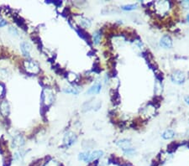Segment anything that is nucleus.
Masks as SVG:
<instances>
[{"instance_id":"nucleus-1","label":"nucleus","mask_w":189,"mask_h":166,"mask_svg":"<svg viewBox=\"0 0 189 166\" xmlns=\"http://www.w3.org/2000/svg\"><path fill=\"white\" fill-rule=\"evenodd\" d=\"M172 80L173 82L177 83V84H181L183 83L185 81V75L184 73L180 72V70H177L174 73L172 74Z\"/></svg>"},{"instance_id":"nucleus-2","label":"nucleus","mask_w":189,"mask_h":166,"mask_svg":"<svg viewBox=\"0 0 189 166\" xmlns=\"http://www.w3.org/2000/svg\"><path fill=\"white\" fill-rule=\"evenodd\" d=\"M75 140H76V136L72 133H68L64 137V142L67 146L72 145V144H74Z\"/></svg>"},{"instance_id":"nucleus-3","label":"nucleus","mask_w":189,"mask_h":166,"mask_svg":"<svg viewBox=\"0 0 189 166\" xmlns=\"http://www.w3.org/2000/svg\"><path fill=\"white\" fill-rule=\"evenodd\" d=\"M161 45L164 48H171L172 46V41L171 39L170 36L165 35L161 39Z\"/></svg>"},{"instance_id":"nucleus-4","label":"nucleus","mask_w":189,"mask_h":166,"mask_svg":"<svg viewBox=\"0 0 189 166\" xmlns=\"http://www.w3.org/2000/svg\"><path fill=\"white\" fill-rule=\"evenodd\" d=\"M20 47H21V51H22L23 55H25V56L30 57V51L31 50L30 44L27 43V42H23V43L20 44Z\"/></svg>"},{"instance_id":"nucleus-5","label":"nucleus","mask_w":189,"mask_h":166,"mask_svg":"<svg viewBox=\"0 0 189 166\" xmlns=\"http://www.w3.org/2000/svg\"><path fill=\"white\" fill-rule=\"evenodd\" d=\"M100 90H101V84L99 82H97L88 89V91H87V93L88 94H98V93H99Z\"/></svg>"},{"instance_id":"nucleus-6","label":"nucleus","mask_w":189,"mask_h":166,"mask_svg":"<svg viewBox=\"0 0 189 166\" xmlns=\"http://www.w3.org/2000/svg\"><path fill=\"white\" fill-rule=\"evenodd\" d=\"M0 112H1L2 115L8 116L9 113V103L6 101H4L0 105Z\"/></svg>"},{"instance_id":"nucleus-7","label":"nucleus","mask_w":189,"mask_h":166,"mask_svg":"<svg viewBox=\"0 0 189 166\" xmlns=\"http://www.w3.org/2000/svg\"><path fill=\"white\" fill-rule=\"evenodd\" d=\"M103 154V151H100V150H97V151H94L93 153H91L90 157H89V162L93 161V160L98 159V158H100Z\"/></svg>"},{"instance_id":"nucleus-8","label":"nucleus","mask_w":189,"mask_h":166,"mask_svg":"<svg viewBox=\"0 0 189 166\" xmlns=\"http://www.w3.org/2000/svg\"><path fill=\"white\" fill-rule=\"evenodd\" d=\"M118 145H119V147H121L124 150H125V149H130V141L127 140V139H122V140L118 142Z\"/></svg>"},{"instance_id":"nucleus-9","label":"nucleus","mask_w":189,"mask_h":166,"mask_svg":"<svg viewBox=\"0 0 189 166\" xmlns=\"http://www.w3.org/2000/svg\"><path fill=\"white\" fill-rule=\"evenodd\" d=\"M114 94H111V99L113 102H114V104H119V101H120V97H119V92L117 91H114Z\"/></svg>"},{"instance_id":"nucleus-10","label":"nucleus","mask_w":189,"mask_h":166,"mask_svg":"<svg viewBox=\"0 0 189 166\" xmlns=\"http://www.w3.org/2000/svg\"><path fill=\"white\" fill-rule=\"evenodd\" d=\"M89 157H90V153L86 152L80 154L79 156H78V159L81 160H84L85 162H89Z\"/></svg>"},{"instance_id":"nucleus-11","label":"nucleus","mask_w":189,"mask_h":166,"mask_svg":"<svg viewBox=\"0 0 189 166\" xmlns=\"http://www.w3.org/2000/svg\"><path fill=\"white\" fill-rule=\"evenodd\" d=\"M173 136H174V132H173L172 130H166L163 133V135H162L163 138H165V139H170V138H173Z\"/></svg>"},{"instance_id":"nucleus-12","label":"nucleus","mask_w":189,"mask_h":166,"mask_svg":"<svg viewBox=\"0 0 189 166\" xmlns=\"http://www.w3.org/2000/svg\"><path fill=\"white\" fill-rule=\"evenodd\" d=\"M177 147H178V144L177 143H175V142H172V144H170L169 145H168V147H167V151L170 152V153H172L173 151H175V150L177 149Z\"/></svg>"},{"instance_id":"nucleus-13","label":"nucleus","mask_w":189,"mask_h":166,"mask_svg":"<svg viewBox=\"0 0 189 166\" xmlns=\"http://www.w3.org/2000/svg\"><path fill=\"white\" fill-rule=\"evenodd\" d=\"M101 39V33L99 31H97L93 34V42L95 44H98Z\"/></svg>"},{"instance_id":"nucleus-14","label":"nucleus","mask_w":189,"mask_h":166,"mask_svg":"<svg viewBox=\"0 0 189 166\" xmlns=\"http://www.w3.org/2000/svg\"><path fill=\"white\" fill-rule=\"evenodd\" d=\"M64 91L67 92V93H72V94H78V93H79V90H78L77 88H75V87L66 88L64 90Z\"/></svg>"},{"instance_id":"nucleus-15","label":"nucleus","mask_w":189,"mask_h":166,"mask_svg":"<svg viewBox=\"0 0 189 166\" xmlns=\"http://www.w3.org/2000/svg\"><path fill=\"white\" fill-rule=\"evenodd\" d=\"M137 7V4H130V5H124V6L122 7V9L124 10H133L136 9Z\"/></svg>"},{"instance_id":"nucleus-16","label":"nucleus","mask_w":189,"mask_h":166,"mask_svg":"<svg viewBox=\"0 0 189 166\" xmlns=\"http://www.w3.org/2000/svg\"><path fill=\"white\" fill-rule=\"evenodd\" d=\"M81 25H82V26H84V27H89L91 23H90V21H89L88 19L84 18V19H82V21H81Z\"/></svg>"},{"instance_id":"nucleus-17","label":"nucleus","mask_w":189,"mask_h":166,"mask_svg":"<svg viewBox=\"0 0 189 166\" xmlns=\"http://www.w3.org/2000/svg\"><path fill=\"white\" fill-rule=\"evenodd\" d=\"M9 31L13 34V35L14 34V35H18V31L16 30V29H14V28H13V27H10Z\"/></svg>"},{"instance_id":"nucleus-18","label":"nucleus","mask_w":189,"mask_h":166,"mask_svg":"<svg viewBox=\"0 0 189 166\" xmlns=\"http://www.w3.org/2000/svg\"><path fill=\"white\" fill-rule=\"evenodd\" d=\"M156 77H157V79H158V80L162 81V79H163V74L161 73V72H159V73H156Z\"/></svg>"},{"instance_id":"nucleus-19","label":"nucleus","mask_w":189,"mask_h":166,"mask_svg":"<svg viewBox=\"0 0 189 166\" xmlns=\"http://www.w3.org/2000/svg\"><path fill=\"white\" fill-rule=\"evenodd\" d=\"M182 6L185 8V9H189V1H184L182 3Z\"/></svg>"},{"instance_id":"nucleus-20","label":"nucleus","mask_w":189,"mask_h":166,"mask_svg":"<svg viewBox=\"0 0 189 166\" xmlns=\"http://www.w3.org/2000/svg\"><path fill=\"white\" fill-rule=\"evenodd\" d=\"M7 25V22L4 19H2L0 18V27H3V26H5Z\"/></svg>"},{"instance_id":"nucleus-21","label":"nucleus","mask_w":189,"mask_h":166,"mask_svg":"<svg viewBox=\"0 0 189 166\" xmlns=\"http://www.w3.org/2000/svg\"><path fill=\"white\" fill-rule=\"evenodd\" d=\"M185 100H186V102H187V104H189V96L186 97Z\"/></svg>"},{"instance_id":"nucleus-22","label":"nucleus","mask_w":189,"mask_h":166,"mask_svg":"<svg viewBox=\"0 0 189 166\" xmlns=\"http://www.w3.org/2000/svg\"><path fill=\"white\" fill-rule=\"evenodd\" d=\"M187 20H188V22H189V14L187 15Z\"/></svg>"}]
</instances>
